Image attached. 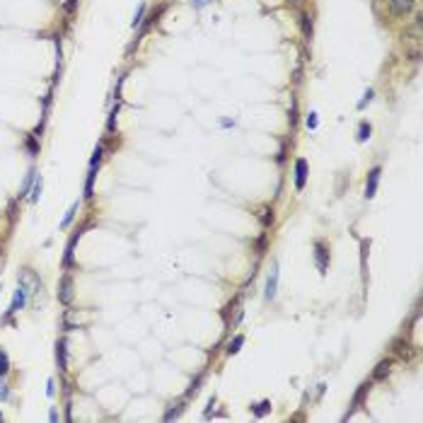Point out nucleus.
<instances>
[{
    "label": "nucleus",
    "mask_w": 423,
    "mask_h": 423,
    "mask_svg": "<svg viewBox=\"0 0 423 423\" xmlns=\"http://www.w3.org/2000/svg\"><path fill=\"white\" fill-rule=\"evenodd\" d=\"M19 285H22L27 293H39V290H41V281H39L29 269H22V271H19Z\"/></svg>",
    "instance_id": "nucleus-1"
},
{
    "label": "nucleus",
    "mask_w": 423,
    "mask_h": 423,
    "mask_svg": "<svg viewBox=\"0 0 423 423\" xmlns=\"http://www.w3.org/2000/svg\"><path fill=\"white\" fill-rule=\"evenodd\" d=\"M416 0H389V15L392 17H406L414 10Z\"/></svg>",
    "instance_id": "nucleus-2"
},
{
    "label": "nucleus",
    "mask_w": 423,
    "mask_h": 423,
    "mask_svg": "<svg viewBox=\"0 0 423 423\" xmlns=\"http://www.w3.org/2000/svg\"><path fill=\"white\" fill-rule=\"evenodd\" d=\"M392 349H394V355H397V358H402V360H411V358H414V353H416L414 346H411L406 339H397V341L392 344Z\"/></svg>",
    "instance_id": "nucleus-3"
},
{
    "label": "nucleus",
    "mask_w": 423,
    "mask_h": 423,
    "mask_svg": "<svg viewBox=\"0 0 423 423\" xmlns=\"http://www.w3.org/2000/svg\"><path fill=\"white\" fill-rule=\"evenodd\" d=\"M58 300H61L63 305H70V300H73V278H70V276L61 278V285H58Z\"/></svg>",
    "instance_id": "nucleus-4"
},
{
    "label": "nucleus",
    "mask_w": 423,
    "mask_h": 423,
    "mask_svg": "<svg viewBox=\"0 0 423 423\" xmlns=\"http://www.w3.org/2000/svg\"><path fill=\"white\" fill-rule=\"evenodd\" d=\"M314 259H317L319 274H327V269H329V252H327V247H324L322 242L314 244Z\"/></svg>",
    "instance_id": "nucleus-5"
},
{
    "label": "nucleus",
    "mask_w": 423,
    "mask_h": 423,
    "mask_svg": "<svg viewBox=\"0 0 423 423\" xmlns=\"http://www.w3.org/2000/svg\"><path fill=\"white\" fill-rule=\"evenodd\" d=\"M305 182H307V162L305 160H297L295 162V189L302 191L305 189Z\"/></svg>",
    "instance_id": "nucleus-6"
},
{
    "label": "nucleus",
    "mask_w": 423,
    "mask_h": 423,
    "mask_svg": "<svg viewBox=\"0 0 423 423\" xmlns=\"http://www.w3.org/2000/svg\"><path fill=\"white\" fill-rule=\"evenodd\" d=\"M276 288H278V264L271 266V274H269V281H266V297L274 300L276 297Z\"/></svg>",
    "instance_id": "nucleus-7"
},
{
    "label": "nucleus",
    "mask_w": 423,
    "mask_h": 423,
    "mask_svg": "<svg viewBox=\"0 0 423 423\" xmlns=\"http://www.w3.org/2000/svg\"><path fill=\"white\" fill-rule=\"evenodd\" d=\"M377 184H380V167L370 169V174H368V184H365V196H368V199H372V196H375Z\"/></svg>",
    "instance_id": "nucleus-8"
},
{
    "label": "nucleus",
    "mask_w": 423,
    "mask_h": 423,
    "mask_svg": "<svg viewBox=\"0 0 423 423\" xmlns=\"http://www.w3.org/2000/svg\"><path fill=\"white\" fill-rule=\"evenodd\" d=\"M24 302H27V290L19 285L17 288V293H15V297H12V305H10V310H7V314H12V312H19L22 307H24Z\"/></svg>",
    "instance_id": "nucleus-9"
},
{
    "label": "nucleus",
    "mask_w": 423,
    "mask_h": 423,
    "mask_svg": "<svg viewBox=\"0 0 423 423\" xmlns=\"http://www.w3.org/2000/svg\"><path fill=\"white\" fill-rule=\"evenodd\" d=\"M389 372H392V360L387 358V360H380V363H377V368H375V372H372V377H375V380H385Z\"/></svg>",
    "instance_id": "nucleus-10"
},
{
    "label": "nucleus",
    "mask_w": 423,
    "mask_h": 423,
    "mask_svg": "<svg viewBox=\"0 0 423 423\" xmlns=\"http://www.w3.org/2000/svg\"><path fill=\"white\" fill-rule=\"evenodd\" d=\"M56 355H58V368L68 370V358H66V341H58L56 346Z\"/></svg>",
    "instance_id": "nucleus-11"
},
{
    "label": "nucleus",
    "mask_w": 423,
    "mask_h": 423,
    "mask_svg": "<svg viewBox=\"0 0 423 423\" xmlns=\"http://www.w3.org/2000/svg\"><path fill=\"white\" fill-rule=\"evenodd\" d=\"M368 389H370V382H363V385H360V389H358V392H355V397H353V409H355V406L360 404V402H363V397H365V394H368ZM353 409H351L349 411V416L351 414H353Z\"/></svg>",
    "instance_id": "nucleus-12"
},
{
    "label": "nucleus",
    "mask_w": 423,
    "mask_h": 423,
    "mask_svg": "<svg viewBox=\"0 0 423 423\" xmlns=\"http://www.w3.org/2000/svg\"><path fill=\"white\" fill-rule=\"evenodd\" d=\"M39 194H41V177H34V182H32V194H29V201H32V203L39 201Z\"/></svg>",
    "instance_id": "nucleus-13"
},
{
    "label": "nucleus",
    "mask_w": 423,
    "mask_h": 423,
    "mask_svg": "<svg viewBox=\"0 0 423 423\" xmlns=\"http://www.w3.org/2000/svg\"><path fill=\"white\" fill-rule=\"evenodd\" d=\"M302 34H305L307 39L312 37V17H310L307 12H302Z\"/></svg>",
    "instance_id": "nucleus-14"
},
{
    "label": "nucleus",
    "mask_w": 423,
    "mask_h": 423,
    "mask_svg": "<svg viewBox=\"0 0 423 423\" xmlns=\"http://www.w3.org/2000/svg\"><path fill=\"white\" fill-rule=\"evenodd\" d=\"M77 239H80V232L70 239V244H68V249H66V266H70V264H73V247H75V242H77Z\"/></svg>",
    "instance_id": "nucleus-15"
},
{
    "label": "nucleus",
    "mask_w": 423,
    "mask_h": 423,
    "mask_svg": "<svg viewBox=\"0 0 423 423\" xmlns=\"http://www.w3.org/2000/svg\"><path fill=\"white\" fill-rule=\"evenodd\" d=\"M75 213H77V203H73V206H70V211H68V213H66V218H63V222H61V227H68V225H70V222H73Z\"/></svg>",
    "instance_id": "nucleus-16"
},
{
    "label": "nucleus",
    "mask_w": 423,
    "mask_h": 423,
    "mask_svg": "<svg viewBox=\"0 0 423 423\" xmlns=\"http://www.w3.org/2000/svg\"><path fill=\"white\" fill-rule=\"evenodd\" d=\"M10 370V360H7V353L0 349V375H5Z\"/></svg>",
    "instance_id": "nucleus-17"
},
{
    "label": "nucleus",
    "mask_w": 423,
    "mask_h": 423,
    "mask_svg": "<svg viewBox=\"0 0 423 423\" xmlns=\"http://www.w3.org/2000/svg\"><path fill=\"white\" fill-rule=\"evenodd\" d=\"M242 344H244V336H235V341H230V346H227V353H230V355L237 353Z\"/></svg>",
    "instance_id": "nucleus-18"
},
{
    "label": "nucleus",
    "mask_w": 423,
    "mask_h": 423,
    "mask_svg": "<svg viewBox=\"0 0 423 423\" xmlns=\"http://www.w3.org/2000/svg\"><path fill=\"white\" fill-rule=\"evenodd\" d=\"M261 222L264 225H271L274 222V211L271 208H261Z\"/></svg>",
    "instance_id": "nucleus-19"
},
{
    "label": "nucleus",
    "mask_w": 423,
    "mask_h": 423,
    "mask_svg": "<svg viewBox=\"0 0 423 423\" xmlns=\"http://www.w3.org/2000/svg\"><path fill=\"white\" fill-rule=\"evenodd\" d=\"M174 406H177V409H169V411L165 414V421H172V419H177V416L182 414V402H177Z\"/></svg>",
    "instance_id": "nucleus-20"
},
{
    "label": "nucleus",
    "mask_w": 423,
    "mask_h": 423,
    "mask_svg": "<svg viewBox=\"0 0 423 423\" xmlns=\"http://www.w3.org/2000/svg\"><path fill=\"white\" fill-rule=\"evenodd\" d=\"M368 138H370V126H368V124H360V131H358V141H360V143H365Z\"/></svg>",
    "instance_id": "nucleus-21"
},
{
    "label": "nucleus",
    "mask_w": 423,
    "mask_h": 423,
    "mask_svg": "<svg viewBox=\"0 0 423 423\" xmlns=\"http://www.w3.org/2000/svg\"><path fill=\"white\" fill-rule=\"evenodd\" d=\"M143 15H145V5H141V7H138V12H136V19H133V29H136V27L141 24V19H143Z\"/></svg>",
    "instance_id": "nucleus-22"
},
{
    "label": "nucleus",
    "mask_w": 423,
    "mask_h": 423,
    "mask_svg": "<svg viewBox=\"0 0 423 423\" xmlns=\"http://www.w3.org/2000/svg\"><path fill=\"white\" fill-rule=\"evenodd\" d=\"M201 375H199V377H196V380H194V382H191V387H189V392H186V394H189V397H191V394H196V392H199V385H201Z\"/></svg>",
    "instance_id": "nucleus-23"
},
{
    "label": "nucleus",
    "mask_w": 423,
    "mask_h": 423,
    "mask_svg": "<svg viewBox=\"0 0 423 423\" xmlns=\"http://www.w3.org/2000/svg\"><path fill=\"white\" fill-rule=\"evenodd\" d=\"M269 409H271V406H269V402H261V404L254 409V414H257V416H264V414H266Z\"/></svg>",
    "instance_id": "nucleus-24"
},
{
    "label": "nucleus",
    "mask_w": 423,
    "mask_h": 423,
    "mask_svg": "<svg viewBox=\"0 0 423 423\" xmlns=\"http://www.w3.org/2000/svg\"><path fill=\"white\" fill-rule=\"evenodd\" d=\"M7 394H10L7 385H5V382H0V402H5V399H7Z\"/></svg>",
    "instance_id": "nucleus-25"
},
{
    "label": "nucleus",
    "mask_w": 423,
    "mask_h": 423,
    "mask_svg": "<svg viewBox=\"0 0 423 423\" xmlns=\"http://www.w3.org/2000/svg\"><path fill=\"white\" fill-rule=\"evenodd\" d=\"M307 129H312V131L317 129V114H314V111L307 116Z\"/></svg>",
    "instance_id": "nucleus-26"
},
{
    "label": "nucleus",
    "mask_w": 423,
    "mask_h": 423,
    "mask_svg": "<svg viewBox=\"0 0 423 423\" xmlns=\"http://www.w3.org/2000/svg\"><path fill=\"white\" fill-rule=\"evenodd\" d=\"M297 121V104H295V99H293V109H290V124H295Z\"/></svg>",
    "instance_id": "nucleus-27"
},
{
    "label": "nucleus",
    "mask_w": 423,
    "mask_h": 423,
    "mask_svg": "<svg viewBox=\"0 0 423 423\" xmlns=\"http://www.w3.org/2000/svg\"><path fill=\"white\" fill-rule=\"evenodd\" d=\"M370 99H372V90H368V92H365V99H363V102H360V104H358V107H360V109H363V107H365V102H370Z\"/></svg>",
    "instance_id": "nucleus-28"
},
{
    "label": "nucleus",
    "mask_w": 423,
    "mask_h": 423,
    "mask_svg": "<svg viewBox=\"0 0 423 423\" xmlns=\"http://www.w3.org/2000/svg\"><path fill=\"white\" fill-rule=\"evenodd\" d=\"M206 2H208V0H196V2H194V5H196V7H203V5H206Z\"/></svg>",
    "instance_id": "nucleus-29"
},
{
    "label": "nucleus",
    "mask_w": 423,
    "mask_h": 423,
    "mask_svg": "<svg viewBox=\"0 0 423 423\" xmlns=\"http://www.w3.org/2000/svg\"><path fill=\"white\" fill-rule=\"evenodd\" d=\"M295 5H302V2H305V0H293Z\"/></svg>",
    "instance_id": "nucleus-30"
},
{
    "label": "nucleus",
    "mask_w": 423,
    "mask_h": 423,
    "mask_svg": "<svg viewBox=\"0 0 423 423\" xmlns=\"http://www.w3.org/2000/svg\"><path fill=\"white\" fill-rule=\"evenodd\" d=\"M0 421H2V414H0Z\"/></svg>",
    "instance_id": "nucleus-31"
}]
</instances>
